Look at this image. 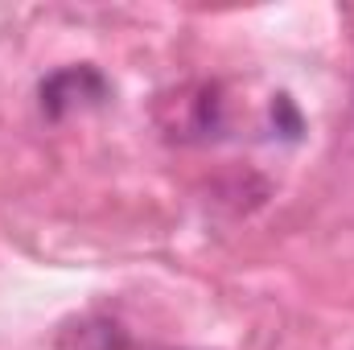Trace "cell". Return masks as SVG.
<instances>
[{
    "instance_id": "obj_3",
    "label": "cell",
    "mask_w": 354,
    "mask_h": 350,
    "mask_svg": "<svg viewBox=\"0 0 354 350\" xmlns=\"http://www.w3.org/2000/svg\"><path fill=\"white\" fill-rule=\"evenodd\" d=\"M272 120L284 128V136H297V132H301V116H297V107L288 103V95H276V99H272Z\"/></svg>"
},
{
    "instance_id": "obj_1",
    "label": "cell",
    "mask_w": 354,
    "mask_h": 350,
    "mask_svg": "<svg viewBox=\"0 0 354 350\" xmlns=\"http://www.w3.org/2000/svg\"><path fill=\"white\" fill-rule=\"evenodd\" d=\"M103 99H107V79L95 66H66V71H54L41 83V111L54 116V120L75 111V107L103 103Z\"/></svg>"
},
{
    "instance_id": "obj_2",
    "label": "cell",
    "mask_w": 354,
    "mask_h": 350,
    "mask_svg": "<svg viewBox=\"0 0 354 350\" xmlns=\"http://www.w3.org/2000/svg\"><path fill=\"white\" fill-rule=\"evenodd\" d=\"M177 136H214L223 128V99L218 87H189L174 99V120Z\"/></svg>"
}]
</instances>
